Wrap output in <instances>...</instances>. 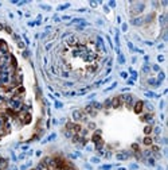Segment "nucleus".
Instances as JSON below:
<instances>
[{"instance_id": "nucleus-1", "label": "nucleus", "mask_w": 168, "mask_h": 170, "mask_svg": "<svg viewBox=\"0 0 168 170\" xmlns=\"http://www.w3.org/2000/svg\"><path fill=\"white\" fill-rule=\"evenodd\" d=\"M10 105H11L12 110H20V107H22V101H20V99H18V97L11 99V100H10Z\"/></svg>"}, {"instance_id": "nucleus-2", "label": "nucleus", "mask_w": 168, "mask_h": 170, "mask_svg": "<svg viewBox=\"0 0 168 170\" xmlns=\"http://www.w3.org/2000/svg\"><path fill=\"white\" fill-rule=\"evenodd\" d=\"M122 103L127 104L128 108H132V105H133V96H132V94H125V96H122Z\"/></svg>"}, {"instance_id": "nucleus-3", "label": "nucleus", "mask_w": 168, "mask_h": 170, "mask_svg": "<svg viewBox=\"0 0 168 170\" xmlns=\"http://www.w3.org/2000/svg\"><path fill=\"white\" fill-rule=\"evenodd\" d=\"M121 104H122V97H120V96H117V97H114L112 100V107L113 108H118Z\"/></svg>"}, {"instance_id": "nucleus-4", "label": "nucleus", "mask_w": 168, "mask_h": 170, "mask_svg": "<svg viewBox=\"0 0 168 170\" xmlns=\"http://www.w3.org/2000/svg\"><path fill=\"white\" fill-rule=\"evenodd\" d=\"M144 10V4H133V7H132V12H134V14H140V12Z\"/></svg>"}, {"instance_id": "nucleus-5", "label": "nucleus", "mask_w": 168, "mask_h": 170, "mask_svg": "<svg viewBox=\"0 0 168 170\" xmlns=\"http://www.w3.org/2000/svg\"><path fill=\"white\" fill-rule=\"evenodd\" d=\"M143 108H144V103H143V101H136V104H134V112H136V113H141Z\"/></svg>"}, {"instance_id": "nucleus-6", "label": "nucleus", "mask_w": 168, "mask_h": 170, "mask_svg": "<svg viewBox=\"0 0 168 170\" xmlns=\"http://www.w3.org/2000/svg\"><path fill=\"white\" fill-rule=\"evenodd\" d=\"M73 117H74L75 120H85L83 113L81 112V111H74V112H73Z\"/></svg>"}, {"instance_id": "nucleus-7", "label": "nucleus", "mask_w": 168, "mask_h": 170, "mask_svg": "<svg viewBox=\"0 0 168 170\" xmlns=\"http://www.w3.org/2000/svg\"><path fill=\"white\" fill-rule=\"evenodd\" d=\"M92 140H93L94 143H97V142H100V140H101V131H100V130H97V131L94 132Z\"/></svg>"}, {"instance_id": "nucleus-8", "label": "nucleus", "mask_w": 168, "mask_h": 170, "mask_svg": "<svg viewBox=\"0 0 168 170\" xmlns=\"http://www.w3.org/2000/svg\"><path fill=\"white\" fill-rule=\"evenodd\" d=\"M143 23H144V19L143 18H136L132 20V24H134V26H141Z\"/></svg>"}, {"instance_id": "nucleus-9", "label": "nucleus", "mask_w": 168, "mask_h": 170, "mask_svg": "<svg viewBox=\"0 0 168 170\" xmlns=\"http://www.w3.org/2000/svg\"><path fill=\"white\" fill-rule=\"evenodd\" d=\"M67 43H69L70 46H75L77 45V38H75L74 35H71V37L67 39Z\"/></svg>"}, {"instance_id": "nucleus-10", "label": "nucleus", "mask_w": 168, "mask_h": 170, "mask_svg": "<svg viewBox=\"0 0 168 170\" xmlns=\"http://www.w3.org/2000/svg\"><path fill=\"white\" fill-rule=\"evenodd\" d=\"M85 111H86V113H89V115H92V116H94V115L97 113L96 111L93 110V107H92V105H87V107L85 108Z\"/></svg>"}, {"instance_id": "nucleus-11", "label": "nucleus", "mask_w": 168, "mask_h": 170, "mask_svg": "<svg viewBox=\"0 0 168 170\" xmlns=\"http://www.w3.org/2000/svg\"><path fill=\"white\" fill-rule=\"evenodd\" d=\"M143 142H144V144H145V146H151V144H152V139H151L149 136H145Z\"/></svg>"}, {"instance_id": "nucleus-12", "label": "nucleus", "mask_w": 168, "mask_h": 170, "mask_svg": "<svg viewBox=\"0 0 168 170\" xmlns=\"http://www.w3.org/2000/svg\"><path fill=\"white\" fill-rule=\"evenodd\" d=\"M148 84H149V85H155V87H157V85L160 84V81H156L155 78H149V80H148Z\"/></svg>"}, {"instance_id": "nucleus-13", "label": "nucleus", "mask_w": 168, "mask_h": 170, "mask_svg": "<svg viewBox=\"0 0 168 170\" xmlns=\"http://www.w3.org/2000/svg\"><path fill=\"white\" fill-rule=\"evenodd\" d=\"M129 155L127 154V153H120V154H117V158L118 159H127Z\"/></svg>"}, {"instance_id": "nucleus-14", "label": "nucleus", "mask_w": 168, "mask_h": 170, "mask_svg": "<svg viewBox=\"0 0 168 170\" xmlns=\"http://www.w3.org/2000/svg\"><path fill=\"white\" fill-rule=\"evenodd\" d=\"M151 131H152V127H151V126H147L145 128H144V132H145L147 135H148V134H151Z\"/></svg>"}, {"instance_id": "nucleus-15", "label": "nucleus", "mask_w": 168, "mask_h": 170, "mask_svg": "<svg viewBox=\"0 0 168 170\" xmlns=\"http://www.w3.org/2000/svg\"><path fill=\"white\" fill-rule=\"evenodd\" d=\"M92 107H96V110H101V108H102V105H101L100 103H93Z\"/></svg>"}, {"instance_id": "nucleus-16", "label": "nucleus", "mask_w": 168, "mask_h": 170, "mask_svg": "<svg viewBox=\"0 0 168 170\" xmlns=\"http://www.w3.org/2000/svg\"><path fill=\"white\" fill-rule=\"evenodd\" d=\"M110 105H112V100H106V101H105V104H104L105 108H109Z\"/></svg>"}, {"instance_id": "nucleus-17", "label": "nucleus", "mask_w": 168, "mask_h": 170, "mask_svg": "<svg viewBox=\"0 0 168 170\" xmlns=\"http://www.w3.org/2000/svg\"><path fill=\"white\" fill-rule=\"evenodd\" d=\"M87 127H89V128H96V124H94V123H89V124H87Z\"/></svg>"}, {"instance_id": "nucleus-18", "label": "nucleus", "mask_w": 168, "mask_h": 170, "mask_svg": "<svg viewBox=\"0 0 168 170\" xmlns=\"http://www.w3.org/2000/svg\"><path fill=\"white\" fill-rule=\"evenodd\" d=\"M153 70H156V72H159V70H160V68H159L157 65H155V66H153Z\"/></svg>"}, {"instance_id": "nucleus-19", "label": "nucleus", "mask_w": 168, "mask_h": 170, "mask_svg": "<svg viewBox=\"0 0 168 170\" xmlns=\"http://www.w3.org/2000/svg\"><path fill=\"white\" fill-rule=\"evenodd\" d=\"M159 78H160V80L164 78V73H160V74H159Z\"/></svg>"}, {"instance_id": "nucleus-20", "label": "nucleus", "mask_w": 168, "mask_h": 170, "mask_svg": "<svg viewBox=\"0 0 168 170\" xmlns=\"http://www.w3.org/2000/svg\"><path fill=\"white\" fill-rule=\"evenodd\" d=\"M132 147H133V148H134V150H136V151H138V146H137V144H133Z\"/></svg>"}, {"instance_id": "nucleus-21", "label": "nucleus", "mask_w": 168, "mask_h": 170, "mask_svg": "<svg viewBox=\"0 0 168 170\" xmlns=\"http://www.w3.org/2000/svg\"><path fill=\"white\" fill-rule=\"evenodd\" d=\"M23 57H24V58H27V57H28V51H24V53H23Z\"/></svg>"}, {"instance_id": "nucleus-22", "label": "nucleus", "mask_w": 168, "mask_h": 170, "mask_svg": "<svg viewBox=\"0 0 168 170\" xmlns=\"http://www.w3.org/2000/svg\"><path fill=\"white\" fill-rule=\"evenodd\" d=\"M19 47H22L23 49V47H24V43H23V42H19Z\"/></svg>"}, {"instance_id": "nucleus-23", "label": "nucleus", "mask_w": 168, "mask_h": 170, "mask_svg": "<svg viewBox=\"0 0 168 170\" xmlns=\"http://www.w3.org/2000/svg\"><path fill=\"white\" fill-rule=\"evenodd\" d=\"M143 70H144V72H148V70H149V68H148V66H144V68H143Z\"/></svg>"}, {"instance_id": "nucleus-24", "label": "nucleus", "mask_w": 168, "mask_h": 170, "mask_svg": "<svg viewBox=\"0 0 168 170\" xmlns=\"http://www.w3.org/2000/svg\"><path fill=\"white\" fill-rule=\"evenodd\" d=\"M5 30H7L8 33H10V34H11V33H12V31H11V28H10V27H8V26H5Z\"/></svg>"}, {"instance_id": "nucleus-25", "label": "nucleus", "mask_w": 168, "mask_h": 170, "mask_svg": "<svg viewBox=\"0 0 168 170\" xmlns=\"http://www.w3.org/2000/svg\"><path fill=\"white\" fill-rule=\"evenodd\" d=\"M155 132H156V134H159V132H160V128H159V127H157V128H155Z\"/></svg>"}, {"instance_id": "nucleus-26", "label": "nucleus", "mask_w": 168, "mask_h": 170, "mask_svg": "<svg viewBox=\"0 0 168 170\" xmlns=\"http://www.w3.org/2000/svg\"><path fill=\"white\" fill-rule=\"evenodd\" d=\"M35 170H36V169H35Z\"/></svg>"}]
</instances>
